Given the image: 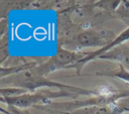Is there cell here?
<instances>
[{
    "mask_svg": "<svg viewBox=\"0 0 129 114\" xmlns=\"http://www.w3.org/2000/svg\"><path fill=\"white\" fill-rule=\"evenodd\" d=\"M88 114H110V110L107 107H99L90 110Z\"/></svg>",
    "mask_w": 129,
    "mask_h": 114,
    "instance_id": "obj_3",
    "label": "cell"
},
{
    "mask_svg": "<svg viewBox=\"0 0 129 114\" xmlns=\"http://www.w3.org/2000/svg\"><path fill=\"white\" fill-rule=\"evenodd\" d=\"M55 60H56V62H58L60 64H68L75 60V54L73 52H70L67 50H59L56 54Z\"/></svg>",
    "mask_w": 129,
    "mask_h": 114,
    "instance_id": "obj_2",
    "label": "cell"
},
{
    "mask_svg": "<svg viewBox=\"0 0 129 114\" xmlns=\"http://www.w3.org/2000/svg\"><path fill=\"white\" fill-rule=\"evenodd\" d=\"M78 40L83 44H94L97 42V35L91 32H83L78 36Z\"/></svg>",
    "mask_w": 129,
    "mask_h": 114,
    "instance_id": "obj_1",
    "label": "cell"
}]
</instances>
